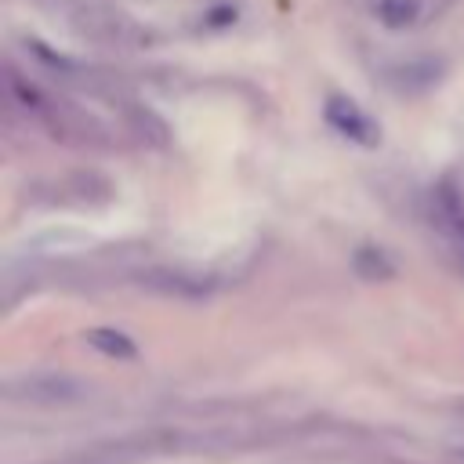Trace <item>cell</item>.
<instances>
[{
  "mask_svg": "<svg viewBox=\"0 0 464 464\" xmlns=\"http://www.w3.org/2000/svg\"><path fill=\"white\" fill-rule=\"evenodd\" d=\"M326 120H330L344 138H352V141H359V145H373V141H377L373 120H370L352 98H341V94L326 98Z\"/></svg>",
  "mask_w": 464,
  "mask_h": 464,
  "instance_id": "obj_2",
  "label": "cell"
},
{
  "mask_svg": "<svg viewBox=\"0 0 464 464\" xmlns=\"http://www.w3.org/2000/svg\"><path fill=\"white\" fill-rule=\"evenodd\" d=\"M87 344H91L94 352L109 355V359H134V355H138L134 341H130L127 334L112 330V326H94V330H87Z\"/></svg>",
  "mask_w": 464,
  "mask_h": 464,
  "instance_id": "obj_3",
  "label": "cell"
},
{
  "mask_svg": "<svg viewBox=\"0 0 464 464\" xmlns=\"http://www.w3.org/2000/svg\"><path fill=\"white\" fill-rule=\"evenodd\" d=\"M460 410H464V406H460Z\"/></svg>",
  "mask_w": 464,
  "mask_h": 464,
  "instance_id": "obj_6",
  "label": "cell"
},
{
  "mask_svg": "<svg viewBox=\"0 0 464 464\" xmlns=\"http://www.w3.org/2000/svg\"><path fill=\"white\" fill-rule=\"evenodd\" d=\"M130 120H134V127H138V134L145 138V145H156V149H163L167 141H170V130H167V123L152 112V109H141V105H134L130 109Z\"/></svg>",
  "mask_w": 464,
  "mask_h": 464,
  "instance_id": "obj_4",
  "label": "cell"
},
{
  "mask_svg": "<svg viewBox=\"0 0 464 464\" xmlns=\"http://www.w3.org/2000/svg\"><path fill=\"white\" fill-rule=\"evenodd\" d=\"M439 221H442V228L457 239V246L464 250V207H460V199H457L450 188L439 192Z\"/></svg>",
  "mask_w": 464,
  "mask_h": 464,
  "instance_id": "obj_5",
  "label": "cell"
},
{
  "mask_svg": "<svg viewBox=\"0 0 464 464\" xmlns=\"http://www.w3.org/2000/svg\"><path fill=\"white\" fill-rule=\"evenodd\" d=\"M11 395H22L29 402H76L87 395V384L69 373H25L7 384Z\"/></svg>",
  "mask_w": 464,
  "mask_h": 464,
  "instance_id": "obj_1",
  "label": "cell"
}]
</instances>
